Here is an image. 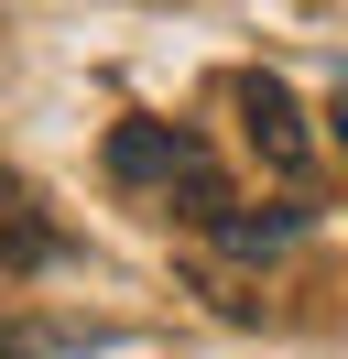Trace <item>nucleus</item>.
I'll return each mask as SVG.
<instances>
[{"instance_id": "obj_4", "label": "nucleus", "mask_w": 348, "mask_h": 359, "mask_svg": "<svg viewBox=\"0 0 348 359\" xmlns=\"http://www.w3.org/2000/svg\"><path fill=\"white\" fill-rule=\"evenodd\" d=\"M218 240H229V250H283V240H304V207H272V218H229Z\"/></svg>"}, {"instance_id": "obj_2", "label": "nucleus", "mask_w": 348, "mask_h": 359, "mask_svg": "<svg viewBox=\"0 0 348 359\" xmlns=\"http://www.w3.org/2000/svg\"><path fill=\"white\" fill-rule=\"evenodd\" d=\"M239 131H250V153L272 163L283 185L304 175V163H316V131H304V109H294V88H283V76H239Z\"/></svg>"}, {"instance_id": "obj_1", "label": "nucleus", "mask_w": 348, "mask_h": 359, "mask_svg": "<svg viewBox=\"0 0 348 359\" xmlns=\"http://www.w3.org/2000/svg\"><path fill=\"white\" fill-rule=\"evenodd\" d=\"M109 185H130V196L174 207L196 229H229V175H218V153L185 120H120L109 131Z\"/></svg>"}, {"instance_id": "obj_6", "label": "nucleus", "mask_w": 348, "mask_h": 359, "mask_svg": "<svg viewBox=\"0 0 348 359\" xmlns=\"http://www.w3.org/2000/svg\"><path fill=\"white\" fill-rule=\"evenodd\" d=\"M0 359H33V337H0Z\"/></svg>"}, {"instance_id": "obj_5", "label": "nucleus", "mask_w": 348, "mask_h": 359, "mask_svg": "<svg viewBox=\"0 0 348 359\" xmlns=\"http://www.w3.org/2000/svg\"><path fill=\"white\" fill-rule=\"evenodd\" d=\"M326 142H337V153H348V88L326 98Z\"/></svg>"}, {"instance_id": "obj_3", "label": "nucleus", "mask_w": 348, "mask_h": 359, "mask_svg": "<svg viewBox=\"0 0 348 359\" xmlns=\"http://www.w3.org/2000/svg\"><path fill=\"white\" fill-rule=\"evenodd\" d=\"M55 250H65V229L33 207V185H22V175H0V272H44Z\"/></svg>"}]
</instances>
